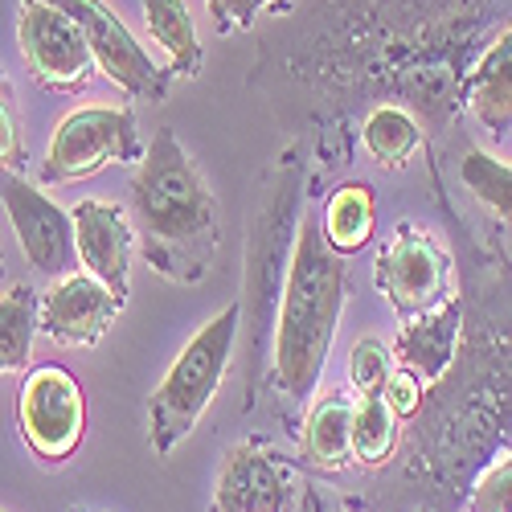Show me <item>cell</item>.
<instances>
[{
	"label": "cell",
	"mask_w": 512,
	"mask_h": 512,
	"mask_svg": "<svg viewBox=\"0 0 512 512\" xmlns=\"http://www.w3.org/2000/svg\"><path fill=\"white\" fill-rule=\"evenodd\" d=\"M17 422L29 451L46 463H62L78 451L87 431V402L78 381L62 365H41L21 381Z\"/></svg>",
	"instance_id": "7"
},
{
	"label": "cell",
	"mask_w": 512,
	"mask_h": 512,
	"mask_svg": "<svg viewBox=\"0 0 512 512\" xmlns=\"http://www.w3.org/2000/svg\"><path fill=\"white\" fill-rule=\"evenodd\" d=\"M140 156V136H136V115L132 107H74L58 127L46 152V181L70 185L103 173L107 164L136 160Z\"/></svg>",
	"instance_id": "4"
},
{
	"label": "cell",
	"mask_w": 512,
	"mask_h": 512,
	"mask_svg": "<svg viewBox=\"0 0 512 512\" xmlns=\"http://www.w3.org/2000/svg\"><path fill=\"white\" fill-rule=\"evenodd\" d=\"M394 373V349L381 345L377 336H365L357 340V349L349 357V381L357 394H377L386 386V377Z\"/></svg>",
	"instance_id": "22"
},
{
	"label": "cell",
	"mask_w": 512,
	"mask_h": 512,
	"mask_svg": "<svg viewBox=\"0 0 512 512\" xmlns=\"http://www.w3.org/2000/svg\"><path fill=\"white\" fill-rule=\"evenodd\" d=\"M472 512H512V451L500 455L472 488Z\"/></svg>",
	"instance_id": "23"
},
{
	"label": "cell",
	"mask_w": 512,
	"mask_h": 512,
	"mask_svg": "<svg viewBox=\"0 0 512 512\" xmlns=\"http://www.w3.org/2000/svg\"><path fill=\"white\" fill-rule=\"evenodd\" d=\"M361 136H365V148H369V156L377 164L402 168L418 152V144H422V127H418V119L410 111L386 103V107H377L365 119V132Z\"/></svg>",
	"instance_id": "20"
},
{
	"label": "cell",
	"mask_w": 512,
	"mask_h": 512,
	"mask_svg": "<svg viewBox=\"0 0 512 512\" xmlns=\"http://www.w3.org/2000/svg\"><path fill=\"white\" fill-rule=\"evenodd\" d=\"M304 459L320 472H340L353 463V398L328 390L304 418Z\"/></svg>",
	"instance_id": "15"
},
{
	"label": "cell",
	"mask_w": 512,
	"mask_h": 512,
	"mask_svg": "<svg viewBox=\"0 0 512 512\" xmlns=\"http://www.w3.org/2000/svg\"><path fill=\"white\" fill-rule=\"evenodd\" d=\"M0 267H5V263H0Z\"/></svg>",
	"instance_id": "28"
},
{
	"label": "cell",
	"mask_w": 512,
	"mask_h": 512,
	"mask_svg": "<svg viewBox=\"0 0 512 512\" xmlns=\"http://www.w3.org/2000/svg\"><path fill=\"white\" fill-rule=\"evenodd\" d=\"M455 336H459V304H439L422 316H410L394 340V361L410 369L422 386L439 381L455 357Z\"/></svg>",
	"instance_id": "13"
},
{
	"label": "cell",
	"mask_w": 512,
	"mask_h": 512,
	"mask_svg": "<svg viewBox=\"0 0 512 512\" xmlns=\"http://www.w3.org/2000/svg\"><path fill=\"white\" fill-rule=\"evenodd\" d=\"M74 218V242H78V263L103 279L115 295L127 300V283H132V250H136V230L127 222V213L115 201L87 197L70 209Z\"/></svg>",
	"instance_id": "12"
},
{
	"label": "cell",
	"mask_w": 512,
	"mask_h": 512,
	"mask_svg": "<svg viewBox=\"0 0 512 512\" xmlns=\"http://www.w3.org/2000/svg\"><path fill=\"white\" fill-rule=\"evenodd\" d=\"M459 177H463L467 193L512 226V164H504V160H496V156L476 148V152L463 156Z\"/></svg>",
	"instance_id": "21"
},
{
	"label": "cell",
	"mask_w": 512,
	"mask_h": 512,
	"mask_svg": "<svg viewBox=\"0 0 512 512\" xmlns=\"http://www.w3.org/2000/svg\"><path fill=\"white\" fill-rule=\"evenodd\" d=\"M21 156V119H17V103L5 74H0V168L13 164Z\"/></svg>",
	"instance_id": "26"
},
{
	"label": "cell",
	"mask_w": 512,
	"mask_h": 512,
	"mask_svg": "<svg viewBox=\"0 0 512 512\" xmlns=\"http://www.w3.org/2000/svg\"><path fill=\"white\" fill-rule=\"evenodd\" d=\"M205 13L209 21L218 25L222 37L254 25V17H259V0H205Z\"/></svg>",
	"instance_id": "25"
},
{
	"label": "cell",
	"mask_w": 512,
	"mask_h": 512,
	"mask_svg": "<svg viewBox=\"0 0 512 512\" xmlns=\"http://www.w3.org/2000/svg\"><path fill=\"white\" fill-rule=\"evenodd\" d=\"M287 0H259V9H283Z\"/></svg>",
	"instance_id": "27"
},
{
	"label": "cell",
	"mask_w": 512,
	"mask_h": 512,
	"mask_svg": "<svg viewBox=\"0 0 512 512\" xmlns=\"http://www.w3.org/2000/svg\"><path fill=\"white\" fill-rule=\"evenodd\" d=\"M17 46L33 78L50 91H82L99 70L82 29L62 9H54L50 0H21Z\"/></svg>",
	"instance_id": "8"
},
{
	"label": "cell",
	"mask_w": 512,
	"mask_h": 512,
	"mask_svg": "<svg viewBox=\"0 0 512 512\" xmlns=\"http://www.w3.org/2000/svg\"><path fill=\"white\" fill-rule=\"evenodd\" d=\"M381 394H386V402H390V410H394L398 418H410V414L422 406V381H418L410 369L394 365V373L386 377V386H381Z\"/></svg>",
	"instance_id": "24"
},
{
	"label": "cell",
	"mask_w": 512,
	"mask_h": 512,
	"mask_svg": "<svg viewBox=\"0 0 512 512\" xmlns=\"http://www.w3.org/2000/svg\"><path fill=\"white\" fill-rule=\"evenodd\" d=\"M467 107L492 136L512 132V29H504L480 54L467 78Z\"/></svg>",
	"instance_id": "14"
},
{
	"label": "cell",
	"mask_w": 512,
	"mask_h": 512,
	"mask_svg": "<svg viewBox=\"0 0 512 512\" xmlns=\"http://www.w3.org/2000/svg\"><path fill=\"white\" fill-rule=\"evenodd\" d=\"M0 201H5V213L17 230V242L25 250V259L33 263V271L62 279L78 267V242H74V218L46 197L33 181L5 173L0 177Z\"/></svg>",
	"instance_id": "9"
},
{
	"label": "cell",
	"mask_w": 512,
	"mask_h": 512,
	"mask_svg": "<svg viewBox=\"0 0 512 512\" xmlns=\"http://www.w3.org/2000/svg\"><path fill=\"white\" fill-rule=\"evenodd\" d=\"M349 295V267L345 254H336L308 218L295 230V246L287 259L283 300L275 316V386L291 398L304 402L328 365V349L345 312Z\"/></svg>",
	"instance_id": "1"
},
{
	"label": "cell",
	"mask_w": 512,
	"mask_h": 512,
	"mask_svg": "<svg viewBox=\"0 0 512 512\" xmlns=\"http://www.w3.org/2000/svg\"><path fill=\"white\" fill-rule=\"evenodd\" d=\"M54 9H62L87 37V46L95 54V66L115 82L123 95L132 99H164L168 95V66H160L140 37L127 29V21L107 5V0H50Z\"/></svg>",
	"instance_id": "5"
},
{
	"label": "cell",
	"mask_w": 512,
	"mask_h": 512,
	"mask_svg": "<svg viewBox=\"0 0 512 512\" xmlns=\"http://www.w3.org/2000/svg\"><path fill=\"white\" fill-rule=\"evenodd\" d=\"M398 443V414L390 410L386 394H361L353 402V459L365 467H381Z\"/></svg>",
	"instance_id": "19"
},
{
	"label": "cell",
	"mask_w": 512,
	"mask_h": 512,
	"mask_svg": "<svg viewBox=\"0 0 512 512\" xmlns=\"http://www.w3.org/2000/svg\"><path fill=\"white\" fill-rule=\"evenodd\" d=\"M300 484L295 472L263 443H238L226 451L218 484H213V512H295Z\"/></svg>",
	"instance_id": "11"
},
{
	"label": "cell",
	"mask_w": 512,
	"mask_h": 512,
	"mask_svg": "<svg viewBox=\"0 0 512 512\" xmlns=\"http://www.w3.org/2000/svg\"><path fill=\"white\" fill-rule=\"evenodd\" d=\"M373 222H377L373 189L361 185V181H349V185H340L328 197L320 230H324V238H328V246L336 254H357L373 238Z\"/></svg>",
	"instance_id": "17"
},
{
	"label": "cell",
	"mask_w": 512,
	"mask_h": 512,
	"mask_svg": "<svg viewBox=\"0 0 512 512\" xmlns=\"http://www.w3.org/2000/svg\"><path fill=\"white\" fill-rule=\"evenodd\" d=\"M132 209L144 230L148 259L164 275H173V263L181 259H189L197 275L205 271L209 250L218 242V201L173 127H160L140 156L132 177Z\"/></svg>",
	"instance_id": "2"
},
{
	"label": "cell",
	"mask_w": 512,
	"mask_h": 512,
	"mask_svg": "<svg viewBox=\"0 0 512 512\" xmlns=\"http://www.w3.org/2000/svg\"><path fill=\"white\" fill-rule=\"evenodd\" d=\"M37 308L41 300L29 283H17L0 295V373H17L29 365L33 336L41 332Z\"/></svg>",
	"instance_id": "18"
},
{
	"label": "cell",
	"mask_w": 512,
	"mask_h": 512,
	"mask_svg": "<svg viewBox=\"0 0 512 512\" xmlns=\"http://www.w3.org/2000/svg\"><path fill=\"white\" fill-rule=\"evenodd\" d=\"M373 279L381 287V295L394 304V312L402 320L422 316L439 304H447L451 295V254L410 222H402L390 242L381 246Z\"/></svg>",
	"instance_id": "6"
},
{
	"label": "cell",
	"mask_w": 512,
	"mask_h": 512,
	"mask_svg": "<svg viewBox=\"0 0 512 512\" xmlns=\"http://www.w3.org/2000/svg\"><path fill=\"white\" fill-rule=\"evenodd\" d=\"M238 324H242V308L226 304L218 316H209L193 332V340L160 377V386L148 398V439H152L156 455H164V459L173 455L193 435V426L201 422L209 402L218 398L230 357H234Z\"/></svg>",
	"instance_id": "3"
},
{
	"label": "cell",
	"mask_w": 512,
	"mask_h": 512,
	"mask_svg": "<svg viewBox=\"0 0 512 512\" xmlns=\"http://www.w3.org/2000/svg\"><path fill=\"white\" fill-rule=\"evenodd\" d=\"M123 312V295H115L103 279L91 271H70L50 283V291L41 295L37 324L50 340L70 349H91L107 336L115 316Z\"/></svg>",
	"instance_id": "10"
},
{
	"label": "cell",
	"mask_w": 512,
	"mask_h": 512,
	"mask_svg": "<svg viewBox=\"0 0 512 512\" xmlns=\"http://www.w3.org/2000/svg\"><path fill=\"white\" fill-rule=\"evenodd\" d=\"M144 9V25L152 33V41L168 58V74L173 78H193L205 62L201 37H197V21L189 13L185 0H140Z\"/></svg>",
	"instance_id": "16"
}]
</instances>
